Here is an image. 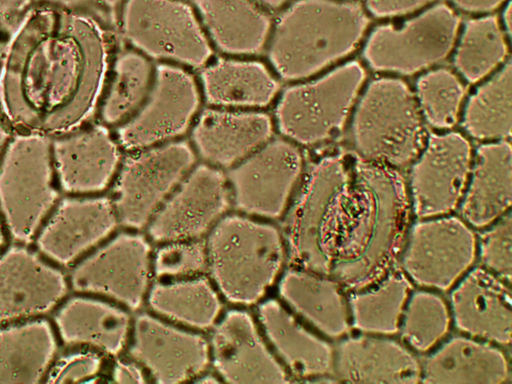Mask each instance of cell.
<instances>
[{
	"label": "cell",
	"instance_id": "6da1fadb",
	"mask_svg": "<svg viewBox=\"0 0 512 384\" xmlns=\"http://www.w3.org/2000/svg\"><path fill=\"white\" fill-rule=\"evenodd\" d=\"M412 220L400 170L330 153L309 167L285 219L290 262L348 292L394 268Z\"/></svg>",
	"mask_w": 512,
	"mask_h": 384
},
{
	"label": "cell",
	"instance_id": "7a4b0ae2",
	"mask_svg": "<svg viewBox=\"0 0 512 384\" xmlns=\"http://www.w3.org/2000/svg\"><path fill=\"white\" fill-rule=\"evenodd\" d=\"M108 69V36L95 16L36 4L2 47L0 111L13 131L74 130L98 108Z\"/></svg>",
	"mask_w": 512,
	"mask_h": 384
},
{
	"label": "cell",
	"instance_id": "3957f363",
	"mask_svg": "<svg viewBox=\"0 0 512 384\" xmlns=\"http://www.w3.org/2000/svg\"><path fill=\"white\" fill-rule=\"evenodd\" d=\"M370 18L354 0H294L271 28L268 58L284 80L309 78L352 53Z\"/></svg>",
	"mask_w": 512,
	"mask_h": 384
},
{
	"label": "cell",
	"instance_id": "277c9868",
	"mask_svg": "<svg viewBox=\"0 0 512 384\" xmlns=\"http://www.w3.org/2000/svg\"><path fill=\"white\" fill-rule=\"evenodd\" d=\"M205 245L214 283L235 304L259 301L279 277L288 257L278 228L240 215L219 219Z\"/></svg>",
	"mask_w": 512,
	"mask_h": 384
},
{
	"label": "cell",
	"instance_id": "5b68a950",
	"mask_svg": "<svg viewBox=\"0 0 512 384\" xmlns=\"http://www.w3.org/2000/svg\"><path fill=\"white\" fill-rule=\"evenodd\" d=\"M351 139L358 157L397 170L421 151L424 129L415 95L401 79H373L354 105Z\"/></svg>",
	"mask_w": 512,
	"mask_h": 384
},
{
	"label": "cell",
	"instance_id": "8992f818",
	"mask_svg": "<svg viewBox=\"0 0 512 384\" xmlns=\"http://www.w3.org/2000/svg\"><path fill=\"white\" fill-rule=\"evenodd\" d=\"M51 138L15 131L0 158V216L21 244L35 238L59 200Z\"/></svg>",
	"mask_w": 512,
	"mask_h": 384
},
{
	"label": "cell",
	"instance_id": "52a82bcc",
	"mask_svg": "<svg viewBox=\"0 0 512 384\" xmlns=\"http://www.w3.org/2000/svg\"><path fill=\"white\" fill-rule=\"evenodd\" d=\"M365 79L364 67L352 60L317 79L288 87L275 110L279 131L305 146L329 140L345 126Z\"/></svg>",
	"mask_w": 512,
	"mask_h": 384
},
{
	"label": "cell",
	"instance_id": "ba28073f",
	"mask_svg": "<svg viewBox=\"0 0 512 384\" xmlns=\"http://www.w3.org/2000/svg\"><path fill=\"white\" fill-rule=\"evenodd\" d=\"M477 263V231L456 212L411 220L397 259L414 287L447 293Z\"/></svg>",
	"mask_w": 512,
	"mask_h": 384
},
{
	"label": "cell",
	"instance_id": "9c48e42d",
	"mask_svg": "<svg viewBox=\"0 0 512 384\" xmlns=\"http://www.w3.org/2000/svg\"><path fill=\"white\" fill-rule=\"evenodd\" d=\"M461 18L435 2L399 24H381L368 35L362 55L375 71L413 75L443 61L454 48Z\"/></svg>",
	"mask_w": 512,
	"mask_h": 384
},
{
	"label": "cell",
	"instance_id": "30bf717a",
	"mask_svg": "<svg viewBox=\"0 0 512 384\" xmlns=\"http://www.w3.org/2000/svg\"><path fill=\"white\" fill-rule=\"evenodd\" d=\"M120 29L127 42L155 59L201 67L212 55L195 10L181 0H124Z\"/></svg>",
	"mask_w": 512,
	"mask_h": 384
},
{
	"label": "cell",
	"instance_id": "8fae6325",
	"mask_svg": "<svg viewBox=\"0 0 512 384\" xmlns=\"http://www.w3.org/2000/svg\"><path fill=\"white\" fill-rule=\"evenodd\" d=\"M195 154L184 141L138 150L119 171L113 207L122 225L141 229L191 170Z\"/></svg>",
	"mask_w": 512,
	"mask_h": 384
},
{
	"label": "cell",
	"instance_id": "7c38bea8",
	"mask_svg": "<svg viewBox=\"0 0 512 384\" xmlns=\"http://www.w3.org/2000/svg\"><path fill=\"white\" fill-rule=\"evenodd\" d=\"M299 148L284 139L268 140L230 167V184L235 207L248 215L276 219L287 211L303 173Z\"/></svg>",
	"mask_w": 512,
	"mask_h": 384
},
{
	"label": "cell",
	"instance_id": "4fadbf2b",
	"mask_svg": "<svg viewBox=\"0 0 512 384\" xmlns=\"http://www.w3.org/2000/svg\"><path fill=\"white\" fill-rule=\"evenodd\" d=\"M151 247L137 233H119L73 264L69 285L81 294L103 296L131 310L148 291Z\"/></svg>",
	"mask_w": 512,
	"mask_h": 384
},
{
	"label": "cell",
	"instance_id": "5bb4252c",
	"mask_svg": "<svg viewBox=\"0 0 512 384\" xmlns=\"http://www.w3.org/2000/svg\"><path fill=\"white\" fill-rule=\"evenodd\" d=\"M473 151L458 132L430 134L406 179L412 218L455 213L468 181Z\"/></svg>",
	"mask_w": 512,
	"mask_h": 384
},
{
	"label": "cell",
	"instance_id": "9a60e30c",
	"mask_svg": "<svg viewBox=\"0 0 512 384\" xmlns=\"http://www.w3.org/2000/svg\"><path fill=\"white\" fill-rule=\"evenodd\" d=\"M199 102L197 85L189 73L158 65L143 103L118 125V141L127 150L138 151L175 138L187 130Z\"/></svg>",
	"mask_w": 512,
	"mask_h": 384
},
{
	"label": "cell",
	"instance_id": "2e32d148",
	"mask_svg": "<svg viewBox=\"0 0 512 384\" xmlns=\"http://www.w3.org/2000/svg\"><path fill=\"white\" fill-rule=\"evenodd\" d=\"M230 205L227 179L212 165L190 170L148 223L156 242L198 239L221 219Z\"/></svg>",
	"mask_w": 512,
	"mask_h": 384
},
{
	"label": "cell",
	"instance_id": "e0dca14e",
	"mask_svg": "<svg viewBox=\"0 0 512 384\" xmlns=\"http://www.w3.org/2000/svg\"><path fill=\"white\" fill-rule=\"evenodd\" d=\"M118 219L110 199L70 195L58 200L34 240L38 252L61 266H70L102 243Z\"/></svg>",
	"mask_w": 512,
	"mask_h": 384
},
{
	"label": "cell",
	"instance_id": "ac0fdd59",
	"mask_svg": "<svg viewBox=\"0 0 512 384\" xmlns=\"http://www.w3.org/2000/svg\"><path fill=\"white\" fill-rule=\"evenodd\" d=\"M69 282L39 252L14 245L0 254V325L42 316L65 298Z\"/></svg>",
	"mask_w": 512,
	"mask_h": 384
},
{
	"label": "cell",
	"instance_id": "d6986e66",
	"mask_svg": "<svg viewBox=\"0 0 512 384\" xmlns=\"http://www.w3.org/2000/svg\"><path fill=\"white\" fill-rule=\"evenodd\" d=\"M447 293L452 325L457 332L510 350V282L475 264Z\"/></svg>",
	"mask_w": 512,
	"mask_h": 384
},
{
	"label": "cell",
	"instance_id": "ffe728a7",
	"mask_svg": "<svg viewBox=\"0 0 512 384\" xmlns=\"http://www.w3.org/2000/svg\"><path fill=\"white\" fill-rule=\"evenodd\" d=\"M129 354L161 384L199 376L210 358L208 343L201 335L145 313L134 321Z\"/></svg>",
	"mask_w": 512,
	"mask_h": 384
},
{
	"label": "cell",
	"instance_id": "44dd1931",
	"mask_svg": "<svg viewBox=\"0 0 512 384\" xmlns=\"http://www.w3.org/2000/svg\"><path fill=\"white\" fill-rule=\"evenodd\" d=\"M58 188L87 196L107 188L120 163L118 146L103 125H83L51 138Z\"/></svg>",
	"mask_w": 512,
	"mask_h": 384
},
{
	"label": "cell",
	"instance_id": "7402d4cb",
	"mask_svg": "<svg viewBox=\"0 0 512 384\" xmlns=\"http://www.w3.org/2000/svg\"><path fill=\"white\" fill-rule=\"evenodd\" d=\"M213 364L229 383H287L290 374L268 349L252 316L230 310L214 325L211 338Z\"/></svg>",
	"mask_w": 512,
	"mask_h": 384
},
{
	"label": "cell",
	"instance_id": "603a6c76",
	"mask_svg": "<svg viewBox=\"0 0 512 384\" xmlns=\"http://www.w3.org/2000/svg\"><path fill=\"white\" fill-rule=\"evenodd\" d=\"M420 375V357L398 336L351 331L334 342L336 382L414 384Z\"/></svg>",
	"mask_w": 512,
	"mask_h": 384
},
{
	"label": "cell",
	"instance_id": "cb8c5ba5",
	"mask_svg": "<svg viewBox=\"0 0 512 384\" xmlns=\"http://www.w3.org/2000/svg\"><path fill=\"white\" fill-rule=\"evenodd\" d=\"M420 357V383L502 384L511 381L509 350L460 332Z\"/></svg>",
	"mask_w": 512,
	"mask_h": 384
},
{
	"label": "cell",
	"instance_id": "d4e9b609",
	"mask_svg": "<svg viewBox=\"0 0 512 384\" xmlns=\"http://www.w3.org/2000/svg\"><path fill=\"white\" fill-rule=\"evenodd\" d=\"M258 314L268 341L290 376L307 381H334L333 341L317 333L276 299L262 302Z\"/></svg>",
	"mask_w": 512,
	"mask_h": 384
},
{
	"label": "cell",
	"instance_id": "484cf974",
	"mask_svg": "<svg viewBox=\"0 0 512 384\" xmlns=\"http://www.w3.org/2000/svg\"><path fill=\"white\" fill-rule=\"evenodd\" d=\"M284 305L320 335L335 342L352 331L347 291L331 276L292 265L278 284Z\"/></svg>",
	"mask_w": 512,
	"mask_h": 384
},
{
	"label": "cell",
	"instance_id": "4316f807",
	"mask_svg": "<svg viewBox=\"0 0 512 384\" xmlns=\"http://www.w3.org/2000/svg\"><path fill=\"white\" fill-rule=\"evenodd\" d=\"M512 148L508 140L481 144L456 213L476 231L511 211Z\"/></svg>",
	"mask_w": 512,
	"mask_h": 384
},
{
	"label": "cell",
	"instance_id": "83f0119b",
	"mask_svg": "<svg viewBox=\"0 0 512 384\" xmlns=\"http://www.w3.org/2000/svg\"><path fill=\"white\" fill-rule=\"evenodd\" d=\"M272 131L265 113L209 109L198 118L192 139L210 165L228 168L270 140Z\"/></svg>",
	"mask_w": 512,
	"mask_h": 384
},
{
	"label": "cell",
	"instance_id": "f1b7e54d",
	"mask_svg": "<svg viewBox=\"0 0 512 384\" xmlns=\"http://www.w3.org/2000/svg\"><path fill=\"white\" fill-rule=\"evenodd\" d=\"M56 334L63 344L117 356L130 331V317L121 308L82 294L66 299L54 317Z\"/></svg>",
	"mask_w": 512,
	"mask_h": 384
},
{
	"label": "cell",
	"instance_id": "f546056e",
	"mask_svg": "<svg viewBox=\"0 0 512 384\" xmlns=\"http://www.w3.org/2000/svg\"><path fill=\"white\" fill-rule=\"evenodd\" d=\"M56 335L38 317L0 325V383L45 381L57 353Z\"/></svg>",
	"mask_w": 512,
	"mask_h": 384
},
{
	"label": "cell",
	"instance_id": "4dcf8cb0",
	"mask_svg": "<svg viewBox=\"0 0 512 384\" xmlns=\"http://www.w3.org/2000/svg\"><path fill=\"white\" fill-rule=\"evenodd\" d=\"M214 44L233 55L260 52L272 28L266 10L254 0H192Z\"/></svg>",
	"mask_w": 512,
	"mask_h": 384
},
{
	"label": "cell",
	"instance_id": "1f68e13d",
	"mask_svg": "<svg viewBox=\"0 0 512 384\" xmlns=\"http://www.w3.org/2000/svg\"><path fill=\"white\" fill-rule=\"evenodd\" d=\"M206 100L224 107H265L280 85L257 61L220 59L201 72Z\"/></svg>",
	"mask_w": 512,
	"mask_h": 384
},
{
	"label": "cell",
	"instance_id": "d6a6232c",
	"mask_svg": "<svg viewBox=\"0 0 512 384\" xmlns=\"http://www.w3.org/2000/svg\"><path fill=\"white\" fill-rule=\"evenodd\" d=\"M414 288L396 266L371 284L347 292L354 332L396 336L403 308Z\"/></svg>",
	"mask_w": 512,
	"mask_h": 384
},
{
	"label": "cell",
	"instance_id": "836d02e7",
	"mask_svg": "<svg viewBox=\"0 0 512 384\" xmlns=\"http://www.w3.org/2000/svg\"><path fill=\"white\" fill-rule=\"evenodd\" d=\"M148 303L157 314L196 329L214 326L222 309L217 292L200 276L155 283Z\"/></svg>",
	"mask_w": 512,
	"mask_h": 384
},
{
	"label": "cell",
	"instance_id": "e575fe53",
	"mask_svg": "<svg viewBox=\"0 0 512 384\" xmlns=\"http://www.w3.org/2000/svg\"><path fill=\"white\" fill-rule=\"evenodd\" d=\"M512 67L505 61L467 100L462 119L465 131L480 141L508 140L512 129Z\"/></svg>",
	"mask_w": 512,
	"mask_h": 384
},
{
	"label": "cell",
	"instance_id": "d590c367",
	"mask_svg": "<svg viewBox=\"0 0 512 384\" xmlns=\"http://www.w3.org/2000/svg\"><path fill=\"white\" fill-rule=\"evenodd\" d=\"M454 48V67L471 84L504 64L509 53L500 19L491 13L466 20Z\"/></svg>",
	"mask_w": 512,
	"mask_h": 384
},
{
	"label": "cell",
	"instance_id": "8d00e7d4",
	"mask_svg": "<svg viewBox=\"0 0 512 384\" xmlns=\"http://www.w3.org/2000/svg\"><path fill=\"white\" fill-rule=\"evenodd\" d=\"M153 70L143 54L126 51L115 59L98 106L106 125H120L131 117L146 98Z\"/></svg>",
	"mask_w": 512,
	"mask_h": 384
},
{
	"label": "cell",
	"instance_id": "74e56055",
	"mask_svg": "<svg viewBox=\"0 0 512 384\" xmlns=\"http://www.w3.org/2000/svg\"><path fill=\"white\" fill-rule=\"evenodd\" d=\"M452 327L447 297L436 290L414 287L403 308L396 336L421 356L438 346Z\"/></svg>",
	"mask_w": 512,
	"mask_h": 384
},
{
	"label": "cell",
	"instance_id": "f35d334b",
	"mask_svg": "<svg viewBox=\"0 0 512 384\" xmlns=\"http://www.w3.org/2000/svg\"><path fill=\"white\" fill-rule=\"evenodd\" d=\"M414 95L425 121L431 127L448 129L458 121L466 87L451 70L437 68L417 79Z\"/></svg>",
	"mask_w": 512,
	"mask_h": 384
},
{
	"label": "cell",
	"instance_id": "ab89813d",
	"mask_svg": "<svg viewBox=\"0 0 512 384\" xmlns=\"http://www.w3.org/2000/svg\"><path fill=\"white\" fill-rule=\"evenodd\" d=\"M478 265L507 282L512 279V212L477 231Z\"/></svg>",
	"mask_w": 512,
	"mask_h": 384
},
{
	"label": "cell",
	"instance_id": "60d3db41",
	"mask_svg": "<svg viewBox=\"0 0 512 384\" xmlns=\"http://www.w3.org/2000/svg\"><path fill=\"white\" fill-rule=\"evenodd\" d=\"M207 266L206 245L197 239L164 243L153 263L155 275L170 280L198 276Z\"/></svg>",
	"mask_w": 512,
	"mask_h": 384
},
{
	"label": "cell",
	"instance_id": "b9f144b4",
	"mask_svg": "<svg viewBox=\"0 0 512 384\" xmlns=\"http://www.w3.org/2000/svg\"><path fill=\"white\" fill-rule=\"evenodd\" d=\"M103 367L102 353L84 348L55 359L45 382L81 383L94 381Z\"/></svg>",
	"mask_w": 512,
	"mask_h": 384
},
{
	"label": "cell",
	"instance_id": "7bdbcfd3",
	"mask_svg": "<svg viewBox=\"0 0 512 384\" xmlns=\"http://www.w3.org/2000/svg\"><path fill=\"white\" fill-rule=\"evenodd\" d=\"M436 0H364L366 12L379 19L413 15L434 4Z\"/></svg>",
	"mask_w": 512,
	"mask_h": 384
},
{
	"label": "cell",
	"instance_id": "ee69618b",
	"mask_svg": "<svg viewBox=\"0 0 512 384\" xmlns=\"http://www.w3.org/2000/svg\"><path fill=\"white\" fill-rule=\"evenodd\" d=\"M123 2L124 0H32V3L35 4L88 14H90L89 11L113 12Z\"/></svg>",
	"mask_w": 512,
	"mask_h": 384
},
{
	"label": "cell",
	"instance_id": "f6af8a7d",
	"mask_svg": "<svg viewBox=\"0 0 512 384\" xmlns=\"http://www.w3.org/2000/svg\"><path fill=\"white\" fill-rule=\"evenodd\" d=\"M111 377L118 383H144L145 377L139 363L117 360L112 368Z\"/></svg>",
	"mask_w": 512,
	"mask_h": 384
},
{
	"label": "cell",
	"instance_id": "bcb514c9",
	"mask_svg": "<svg viewBox=\"0 0 512 384\" xmlns=\"http://www.w3.org/2000/svg\"><path fill=\"white\" fill-rule=\"evenodd\" d=\"M508 0H449V2L458 10L470 14H489Z\"/></svg>",
	"mask_w": 512,
	"mask_h": 384
},
{
	"label": "cell",
	"instance_id": "7dc6e473",
	"mask_svg": "<svg viewBox=\"0 0 512 384\" xmlns=\"http://www.w3.org/2000/svg\"><path fill=\"white\" fill-rule=\"evenodd\" d=\"M32 0H0V22L16 20L30 7Z\"/></svg>",
	"mask_w": 512,
	"mask_h": 384
},
{
	"label": "cell",
	"instance_id": "c3c4849f",
	"mask_svg": "<svg viewBox=\"0 0 512 384\" xmlns=\"http://www.w3.org/2000/svg\"><path fill=\"white\" fill-rule=\"evenodd\" d=\"M13 133V129L0 111V158Z\"/></svg>",
	"mask_w": 512,
	"mask_h": 384
},
{
	"label": "cell",
	"instance_id": "681fc988",
	"mask_svg": "<svg viewBox=\"0 0 512 384\" xmlns=\"http://www.w3.org/2000/svg\"><path fill=\"white\" fill-rule=\"evenodd\" d=\"M261 8L274 11L282 8L289 0H254Z\"/></svg>",
	"mask_w": 512,
	"mask_h": 384
},
{
	"label": "cell",
	"instance_id": "f907efd6",
	"mask_svg": "<svg viewBox=\"0 0 512 384\" xmlns=\"http://www.w3.org/2000/svg\"><path fill=\"white\" fill-rule=\"evenodd\" d=\"M504 32L510 34L511 31V3L507 1L504 4V10L502 13V21L500 20Z\"/></svg>",
	"mask_w": 512,
	"mask_h": 384
},
{
	"label": "cell",
	"instance_id": "816d5d0a",
	"mask_svg": "<svg viewBox=\"0 0 512 384\" xmlns=\"http://www.w3.org/2000/svg\"><path fill=\"white\" fill-rule=\"evenodd\" d=\"M1 216H0V250L1 248L3 247L4 243H5V234H4V230H3V225L1 223Z\"/></svg>",
	"mask_w": 512,
	"mask_h": 384
},
{
	"label": "cell",
	"instance_id": "f5cc1de1",
	"mask_svg": "<svg viewBox=\"0 0 512 384\" xmlns=\"http://www.w3.org/2000/svg\"><path fill=\"white\" fill-rule=\"evenodd\" d=\"M2 44H1V30H0V53H1V50H2Z\"/></svg>",
	"mask_w": 512,
	"mask_h": 384
}]
</instances>
